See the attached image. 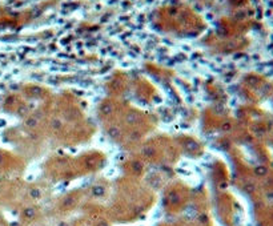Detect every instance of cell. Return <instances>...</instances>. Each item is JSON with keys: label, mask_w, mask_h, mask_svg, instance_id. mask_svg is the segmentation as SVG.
<instances>
[{"label": "cell", "mask_w": 273, "mask_h": 226, "mask_svg": "<svg viewBox=\"0 0 273 226\" xmlns=\"http://www.w3.org/2000/svg\"><path fill=\"white\" fill-rule=\"evenodd\" d=\"M92 193H93V196H96V197L103 196V194H104V188H103V186H95V188L92 189Z\"/></svg>", "instance_id": "cell-1"}, {"label": "cell", "mask_w": 273, "mask_h": 226, "mask_svg": "<svg viewBox=\"0 0 273 226\" xmlns=\"http://www.w3.org/2000/svg\"><path fill=\"white\" fill-rule=\"evenodd\" d=\"M33 216H35V210H33V209H27V210H26V217L32 218Z\"/></svg>", "instance_id": "cell-2"}, {"label": "cell", "mask_w": 273, "mask_h": 226, "mask_svg": "<svg viewBox=\"0 0 273 226\" xmlns=\"http://www.w3.org/2000/svg\"><path fill=\"white\" fill-rule=\"evenodd\" d=\"M31 196H32L33 198H37V197L40 196V191H39V190H32V191H31Z\"/></svg>", "instance_id": "cell-3"}, {"label": "cell", "mask_w": 273, "mask_h": 226, "mask_svg": "<svg viewBox=\"0 0 273 226\" xmlns=\"http://www.w3.org/2000/svg\"><path fill=\"white\" fill-rule=\"evenodd\" d=\"M97 226H108V225H107V223H105V222H100V223H99V225H97Z\"/></svg>", "instance_id": "cell-4"}, {"label": "cell", "mask_w": 273, "mask_h": 226, "mask_svg": "<svg viewBox=\"0 0 273 226\" xmlns=\"http://www.w3.org/2000/svg\"><path fill=\"white\" fill-rule=\"evenodd\" d=\"M0 160H2V157H0Z\"/></svg>", "instance_id": "cell-5"}]
</instances>
